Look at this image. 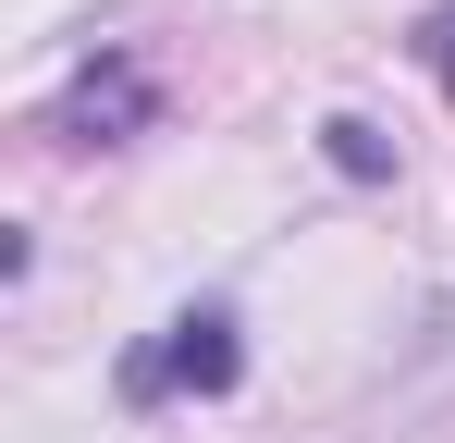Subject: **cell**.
Listing matches in <instances>:
<instances>
[{
	"mask_svg": "<svg viewBox=\"0 0 455 443\" xmlns=\"http://www.w3.org/2000/svg\"><path fill=\"white\" fill-rule=\"evenodd\" d=\"M419 50H431V74H443V86H455V0H443V12H431V25H419Z\"/></svg>",
	"mask_w": 455,
	"mask_h": 443,
	"instance_id": "7a4b0ae2",
	"label": "cell"
},
{
	"mask_svg": "<svg viewBox=\"0 0 455 443\" xmlns=\"http://www.w3.org/2000/svg\"><path fill=\"white\" fill-rule=\"evenodd\" d=\"M234 320L222 308H185V320H172V345H148V358L124 369V394H136V407H148V394H222L234 382Z\"/></svg>",
	"mask_w": 455,
	"mask_h": 443,
	"instance_id": "6da1fadb",
	"label": "cell"
}]
</instances>
